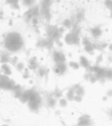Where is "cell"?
Masks as SVG:
<instances>
[{"label":"cell","instance_id":"cell-1","mask_svg":"<svg viewBox=\"0 0 112 126\" xmlns=\"http://www.w3.org/2000/svg\"><path fill=\"white\" fill-rule=\"evenodd\" d=\"M23 39L18 32H10L4 38V45L7 51L11 53H16L21 50L23 47Z\"/></svg>","mask_w":112,"mask_h":126},{"label":"cell","instance_id":"cell-2","mask_svg":"<svg viewBox=\"0 0 112 126\" xmlns=\"http://www.w3.org/2000/svg\"><path fill=\"white\" fill-rule=\"evenodd\" d=\"M64 32H65V29L63 27H58L57 25H54V24H48L46 27L47 37L51 39V40L54 41L55 42L57 41L60 40Z\"/></svg>","mask_w":112,"mask_h":126},{"label":"cell","instance_id":"cell-3","mask_svg":"<svg viewBox=\"0 0 112 126\" xmlns=\"http://www.w3.org/2000/svg\"><path fill=\"white\" fill-rule=\"evenodd\" d=\"M42 105V96H41V94L36 90L34 89L31 97H30L29 100H28V109H29L32 112H37L40 110Z\"/></svg>","mask_w":112,"mask_h":126},{"label":"cell","instance_id":"cell-4","mask_svg":"<svg viewBox=\"0 0 112 126\" xmlns=\"http://www.w3.org/2000/svg\"><path fill=\"white\" fill-rule=\"evenodd\" d=\"M53 2H54V0H42L40 5L41 15L48 22L52 18L51 6H52Z\"/></svg>","mask_w":112,"mask_h":126},{"label":"cell","instance_id":"cell-5","mask_svg":"<svg viewBox=\"0 0 112 126\" xmlns=\"http://www.w3.org/2000/svg\"><path fill=\"white\" fill-rule=\"evenodd\" d=\"M64 42L69 46H78L79 47L81 44V37L77 33H74L70 30L64 36Z\"/></svg>","mask_w":112,"mask_h":126},{"label":"cell","instance_id":"cell-6","mask_svg":"<svg viewBox=\"0 0 112 126\" xmlns=\"http://www.w3.org/2000/svg\"><path fill=\"white\" fill-rule=\"evenodd\" d=\"M16 85L15 81L11 79L10 76L4 75V74L0 75V90L13 91Z\"/></svg>","mask_w":112,"mask_h":126},{"label":"cell","instance_id":"cell-7","mask_svg":"<svg viewBox=\"0 0 112 126\" xmlns=\"http://www.w3.org/2000/svg\"><path fill=\"white\" fill-rule=\"evenodd\" d=\"M103 25L98 24L95 26L90 27L88 29V33L90 34V35L91 36V38L94 41H98L103 35Z\"/></svg>","mask_w":112,"mask_h":126},{"label":"cell","instance_id":"cell-8","mask_svg":"<svg viewBox=\"0 0 112 126\" xmlns=\"http://www.w3.org/2000/svg\"><path fill=\"white\" fill-rule=\"evenodd\" d=\"M41 14V10L40 6L38 5H33L28 9V11L23 15V17L25 18L27 22L32 21L34 18H37L38 16Z\"/></svg>","mask_w":112,"mask_h":126},{"label":"cell","instance_id":"cell-9","mask_svg":"<svg viewBox=\"0 0 112 126\" xmlns=\"http://www.w3.org/2000/svg\"><path fill=\"white\" fill-rule=\"evenodd\" d=\"M94 121L89 114H82L78 118L76 126H93Z\"/></svg>","mask_w":112,"mask_h":126},{"label":"cell","instance_id":"cell-10","mask_svg":"<svg viewBox=\"0 0 112 126\" xmlns=\"http://www.w3.org/2000/svg\"><path fill=\"white\" fill-rule=\"evenodd\" d=\"M55 43V42L51 39L47 38H41L37 41L36 42V47H40V48H46L47 50H51V49L54 47V45Z\"/></svg>","mask_w":112,"mask_h":126},{"label":"cell","instance_id":"cell-11","mask_svg":"<svg viewBox=\"0 0 112 126\" xmlns=\"http://www.w3.org/2000/svg\"><path fill=\"white\" fill-rule=\"evenodd\" d=\"M68 64L67 62L62 63H56L54 66V72L56 75L58 76H63L68 71Z\"/></svg>","mask_w":112,"mask_h":126},{"label":"cell","instance_id":"cell-12","mask_svg":"<svg viewBox=\"0 0 112 126\" xmlns=\"http://www.w3.org/2000/svg\"><path fill=\"white\" fill-rule=\"evenodd\" d=\"M52 57H53V61H54V64H56V63L67 62V56H66V54L60 50L53 51Z\"/></svg>","mask_w":112,"mask_h":126},{"label":"cell","instance_id":"cell-13","mask_svg":"<svg viewBox=\"0 0 112 126\" xmlns=\"http://www.w3.org/2000/svg\"><path fill=\"white\" fill-rule=\"evenodd\" d=\"M81 85V83H76V84L71 86L70 87L67 89V93H66V98L68 101H73V98L76 95V89Z\"/></svg>","mask_w":112,"mask_h":126},{"label":"cell","instance_id":"cell-14","mask_svg":"<svg viewBox=\"0 0 112 126\" xmlns=\"http://www.w3.org/2000/svg\"><path fill=\"white\" fill-rule=\"evenodd\" d=\"M94 43V47H95V49L96 51L99 53H105V50L108 48L109 47V43L106 42H103V41H94L93 42Z\"/></svg>","mask_w":112,"mask_h":126},{"label":"cell","instance_id":"cell-15","mask_svg":"<svg viewBox=\"0 0 112 126\" xmlns=\"http://www.w3.org/2000/svg\"><path fill=\"white\" fill-rule=\"evenodd\" d=\"M84 17H85V11L84 9H79L77 11V12L74 14L73 17L72 18L73 20L74 23H77V24H79L81 22H83L84 20Z\"/></svg>","mask_w":112,"mask_h":126},{"label":"cell","instance_id":"cell-16","mask_svg":"<svg viewBox=\"0 0 112 126\" xmlns=\"http://www.w3.org/2000/svg\"><path fill=\"white\" fill-rule=\"evenodd\" d=\"M79 65H80V67H83L84 69H85V71L91 66V61H90V60L88 59L85 55H80L79 56Z\"/></svg>","mask_w":112,"mask_h":126},{"label":"cell","instance_id":"cell-17","mask_svg":"<svg viewBox=\"0 0 112 126\" xmlns=\"http://www.w3.org/2000/svg\"><path fill=\"white\" fill-rule=\"evenodd\" d=\"M33 91H34V88H32V89L24 90L23 93L22 94L21 98H19L20 102H21V103H23V104H28V100H29L30 97H31V95H32Z\"/></svg>","mask_w":112,"mask_h":126},{"label":"cell","instance_id":"cell-18","mask_svg":"<svg viewBox=\"0 0 112 126\" xmlns=\"http://www.w3.org/2000/svg\"><path fill=\"white\" fill-rule=\"evenodd\" d=\"M83 47H84V51L87 54H91V55H93L94 53L96 52V49H95L94 47V43H93L92 41H90L87 43L84 44L83 45Z\"/></svg>","mask_w":112,"mask_h":126},{"label":"cell","instance_id":"cell-19","mask_svg":"<svg viewBox=\"0 0 112 126\" xmlns=\"http://www.w3.org/2000/svg\"><path fill=\"white\" fill-rule=\"evenodd\" d=\"M46 102H47V105L49 107V108L54 109V107L56 106V105L58 104V99L54 98V97L53 96L52 93H50L48 95H47V100H46Z\"/></svg>","mask_w":112,"mask_h":126},{"label":"cell","instance_id":"cell-20","mask_svg":"<svg viewBox=\"0 0 112 126\" xmlns=\"http://www.w3.org/2000/svg\"><path fill=\"white\" fill-rule=\"evenodd\" d=\"M28 69L30 70H36L39 68V64H38V61H37L36 57H31L28 61Z\"/></svg>","mask_w":112,"mask_h":126},{"label":"cell","instance_id":"cell-21","mask_svg":"<svg viewBox=\"0 0 112 126\" xmlns=\"http://www.w3.org/2000/svg\"><path fill=\"white\" fill-rule=\"evenodd\" d=\"M11 56L6 51H1L0 53V61L2 64H5V63H9L11 61Z\"/></svg>","mask_w":112,"mask_h":126},{"label":"cell","instance_id":"cell-22","mask_svg":"<svg viewBox=\"0 0 112 126\" xmlns=\"http://www.w3.org/2000/svg\"><path fill=\"white\" fill-rule=\"evenodd\" d=\"M73 24H74V22L72 18H66V19H64L62 21L61 23L62 27L65 30H71L72 28V26H73Z\"/></svg>","mask_w":112,"mask_h":126},{"label":"cell","instance_id":"cell-23","mask_svg":"<svg viewBox=\"0 0 112 126\" xmlns=\"http://www.w3.org/2000/svg\"><path fill=\"white\" fill-rule=\"evenodd\" d=\"M13 93H14V96L16 98H18L19 99L20 98H21L22 94L23 93V92H24V89L23 88V86H20V85H16V86H15L14 90H13Z\"/></svg>","mask_w":112,"mask_h":126},{"label":"cell","instance_id":"cell-24","mask_svg":"<svg viewBox=\"0 0 112 126\" xmlns=\"http://www.w3.org/2000/svg\"><path fill=\"white\" fill-rule=\"evenodd\" d=\"M48 73H49V69L46 67H43V66H41L39 67V68L37 69V74L40 76L41 78H43V77H47L48 75Z\"/></svg>","mask_w":112,"mask_h":126},{"label":"cell","instance_id":"cell-25","mask_svg":"<svg viewBox=\"0 0 112 126\" xmlns=\"http://www.w3.org/2000/svg\"><path fill=\"white\" fill-rule=\"evenodd\" d=\"M52 94H53V96H54L55 98H57V99H60V98H63L64 90L60 89L58 86H56V87L54 88V91L52 92Z\"/></svg>","mask_w":112,"mask_h":126},{"label":"cell","instance_id":"cell-26","mask_svg":"<svg viewBox=\"0 0 112 126\" xmlns=\"http://www.w3.org/2000/svg\"><path fill=\"white\" fill-rule=\"evenodd\" d=\"M1 70H2V72H3V74H4V75L10 76V75H11V74H12L11 68L8 63H5V64H2V65H1Z\"/></svg>","mask_w":112,"mask_h":126},{"label":"cell","instance_id":"cell-27","mask_svg":"<svg viewBox=\"0 0 112 126\" xmlns=\"http://www.w3.org/2000/svg\"><path fill=\"white\" fill-rule=\"evenodd\" d=\"M5 3L7 4H9L11 7L19 10V4H18L19 0H5Z\"/></svg>","mask_w":112,"mask_h":126},{"label":"cell","instance_id":"cell-28","mask_svg":"<svg viewBox=\"0 0 112 126\" xmlns=\"http://www.w3.org/2000/svg\"><path fill=\"white\" fill-rule=\"evenodd\" d=\"M68 67L70 68H72V70H79L80 68V65H79V61H71L68 62Z\"/></svg>","mask_w":112,"mask_h":126},{"label":"cell","instance_id":"cell-29","mask_svg":"<svg viewBox=\"0 0 112 126\" xmlns=\"http://www.w3.org/2000/svg\"><path fill=\"white\" fill-rule=\"evenodd\" d=\"M76 95L84 98V96L85 95V88H84V86L80 85V86H79V87L76 89Z\"/></svg>","mask_w":112,"mask_h":126},{"label":"cell","instance_id":"cell-30","mask_svg":"<svg viewBox=\"0 0 112 126\" xmlns=\"http://www.w3.org/2000/svg\"><path fill=\"white\" fill-rule=\"evenodd\" d=\"M103 4L105 8L110 11V17L112 18V0H104Z\"/></svg>","mask_w":112,"mask_h":126},{"label":"cell","instance_id":"cell-31","mask_svg":"<svg viewBox=\"0 0 112 126\" xmlns=\"http://www.w3.org/2000/svg\"><path fill=\"white\" fill-rule=\"evenodd\" d=\"M104 61V55L103 53H99L98 55L96 56V60H95V64L96 65H101L102 63Z\"/></svg>","mask_w":112,"mask_h":126},{"label":"cell","instance_id":"cell-32","mask_svg":"<svg viewBox=\"0 0 112 126\" xmlns=\"http://www.w3.org/2000/svg\"><path fill=\"white\" fill-rule=\"evenodd\" d=\"M15 67H16V70L20 73L23 72V71L25 70V68H26V67H25V64L23 62H22V61H18V63L15 66Z\"/></svg>","mask_w":112,"mask_h":126},{"label":"cell","instance_id":"cell-33","mask_svg":"<svg viewBox=\"0 0 112 126\" xmlns=\"http://www.w3.org/2000/svg\"><path fill=\"white\" fill-rule=\"evenodd\" d=\"M58 104L60 107L65 108V107H67V105H68V100H67L66 98H61L58 100Z\"/></svg>","mask_w":112,"mask_h":126},{"label":"cell","instance_id":"cell-34","mask_svg":"<svg viewBox=\"0 0 112 126\" xmlns=\"http://www.w3.org/2000/svg\"><path fill=\"white\" fill-rule=\"evenodd\" d=\"M106 79H107V81H112V67H107Z\"/></svg>","mask_w":112,"mask_h":126},{"label":"cell","instance_id":"cell-35","mask_svg":"<svg viewBox=\"0 0 112 126\" xmlns=\"http://www.w3.org/2000/svg\"><path fill=\"white\" fill-rule=\"evenodd\" d=\"M35 0H22V3L24 6H27V7H32L35 4Z\"/></svg>","mask_w":112,"mask_h":126},{"label":"cell","instance_id":"cell-36","mask_svg":"<svg viewBox=\"0 0 112 126\" xmlns=\"http://www.w3.org/2000/svg\"><path fill=\"white\" fill-rule=\"evenodd\" d=\"M88 82H90L91 84H95V83L98 82V79H97L96 75H95L93 73H91V77H90V79Z\"/></svg>","mask_w":112,"mask_h":126},{"label":"cell","instance_id":"cell-37","mask_svg":"<svg viewBox=\"0 0 112 126\" xmlns=\"http://www.w3.org/2000/svg\"><path fill=\"white\" fill-rule=\"evenodd\" d=\"M105 113L108 116V117L110 118V121H112V108H109L105 110Z\"/></svg>","mask_w":112,"mask_h":126},{"label":"cell","instance_id":"cell-38","mask_svg":"<svg viewBox=\"0 0 112 126\" xmlns=\"http://www.w3.org/2000/svg\"><path fill=\"white\" fill-rule=\"evenodd\" d=\"M18 58L17 57H11V61L10 62L12 64L13 66H16V64L18 63Z\"/></svg>","mask_w":112,"mask_h":126},{"label":"cell","instance_id":"cell-39","mask_svg":"<svg viewBox=\"0 0 112 126\" xmlns=\"http://www.w3.org/2000/svg\"><path fill=\"white\" fill-rule=\"evenodd\" d=\"M83 100V98L80 96H78V95H75V97H74L73 98V101L77 102V103H80V102H82Z\"/></svg>","mask_w":112,"mask_h":126},{"label":"cell","instance_id":"cell-40","mask_svg":"<svg viewBox=\"0 0 112 126\" xmlns=\"http://www.w3.org/2000/svg\"><path fill=\"white\" fill-rule=\"evenodd\" d=\"M23 77L24 79H28L29 77V73H28V68H25L24 72H23Z\"/></svg>","mask_w":112,"mask_h":126},{"label":"cell","instance_id":"cell-41","mask_svg":"<svg viewBox=\"0 0 112 126\" xmlns=\"http://www.w3.org/2000/svg\"><path fill=\"white\" fill-rule=\"evenodd\" d=\"M106 95L107 97H108V98H112V89H109V90H107V92H106Z\"/></svg>","mask_w":112,"mask_h":126},{"label":"cell","instance_id":"cell-42","mask_svg":"<svg viewBox=\"0 0 112 126\" xmlns=\"http://www.w3.org/2000/svg\"><path fill=\"white\" fill-rule=\"evenodd\" d=\"M107 61H108L110 63H112V54L111 53L107 54Z\"/></svg>","mask_w":112,"mask_h":126},{"label":"cell","instance_id":"cell-43","mask_svg":"<svg viewBox=\"0 0 112 126\" xmlns=\"http://www.w3.org/2000/svg\"><path fill=\"white\" fill-rule=\"evenodd\" d=\"M108 49H109V51H110V52L112 54V43H110V44H109Z\"/></svg>","mask_w":112,"mask_h":126},{"label":"cell","instance_id":"cell-44","mask_svg":"<svg viewBox=\"0 0 112 126\" xmlns=\"http://www.w3.org/2000/svg\"><path fill=\"white\" fill-rule=\"evenodd\" d=\"M107 99H108V97H107L106 95H105V96H103V101H106Z\"/></svg>","mask_w":112,"mask_h":126},{"label":"cell","instance_id":"cell-45","mask_svg":"<svg viewBox=\"0 0 112 126\" xmlns=\"http://www.w3.org/2000/svg\"><path fill=\"white\" fill-rule=\"evenodd\" d=\"M2 126H10V125H8V124H4V125H2Z\"/></svg>","mask_w":112,"mask_h":126}]
</instances>
